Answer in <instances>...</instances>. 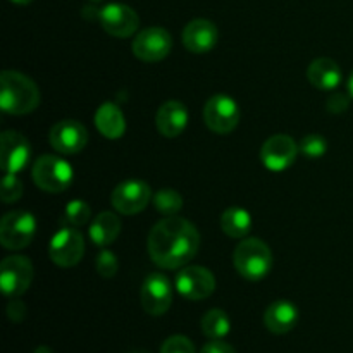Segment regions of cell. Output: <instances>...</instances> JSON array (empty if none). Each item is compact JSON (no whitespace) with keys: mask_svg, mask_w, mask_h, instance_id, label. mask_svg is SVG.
Returning <instances> with one entry per match:
<instances>
[{"mask_svg":"<svg viewBox=\"0 0 353 353\" xmlns=\"http://www.w3.org/2000/svg\"><path fill=\"white\" fill-rule=\"evenodd\" d=\"M121 219L112 212H102L90 224V238L97 247H107L114 243L121 233Z\"/></svg>","mask_w":353,"mask_h":353,"instance_id":"7402d4cb","label":"cell"},{"mask_svg":"<svg viewBox=\"0 0 353 353\" xmlns=\"http://www.w3.org/2000/svg\"><path fill=\"white\" fill-rule=\"evenodd\" d=\"M203 123L217 134H230L240 123V107L226 93H217L203 107Z\"/></svg>","mask_w":353,"mask_h":353,"instance_id":"8992f818","label":"cell"},{"mask_svg":"<svg viewBox=\"0 0 353 353\" xmlns=\"http://www.w3.org/2000/svg\"><path fill=\"white\" fill-rule=\"evenodd\" d=\"M92 217V209L85 200H71L64 209V221L71 226H85Z\"/></svg>","mask_w":353,"mask_h":353,"instance_id":"484cf974","label":"cell"},{"mask_svg":"<svg viewBox=\"0 0 353 353\" xmlns=\"http://www.w3.org/2000/svg\"><path fill=\"white\" fill-rule=\"evenodd\" d=\"M31 159V145L17 131H3L0 137V164L7 174H19Z\"/></svg>","mask_w":353,"mask_h":353,"instance_id":"5bb4252c","label":"cell"},{"mask_svg":"<svg viewBox=\"0 0 353 353\" xmlns=\"http://www.w3.org/2000/svg\"><path fill=\"white\" fill-rule=\"evenodd\" d=\"M307 78H309L310 85L316 86L317 90L334 92L341 85L343 72L333 59L321 57L310 62L309 69H307Z\"/></svg>","mask_w":353,"mask_h":353,"instance_id":"ffe728a7","label":"cell"},{"mask_svg":"<svg viewBox=\"0 0 353 353\" xmlns=\"http://www.w3.org/2000/svg\"><path fill=\"white\" fill-rule=\"evenodd\" d=\"M7 314H9V319L14 323H19L24 319V314H26V305H24L21 300L12 299L10 300L9 307H7Z\"/></svg>","mask_w":353,"mask_h":353,"instance_id":"1f68e13d","label":"cell"},{"mask_svg":"<svg viewBox=\"0 0 353 353\" xmlns=\"http://www.w3.org/2000/svg\"><path fill=\"white\" fill-rule=\"evenodd\" d=\"M95 126L102 137L109 138V140H117L126 131V119L116 103L105 102L97 109Z\"/></svg>","mask_w":353,"mask_h":353,"instance_id":"44dd1931","label":"cell"},{"mask_svg":"<svg viewBox=\"0 0 353 353\" xmlns=\"http://www.w3.org/2000/svg\"><path fill=\"white\" fill-rule=\"evenodd\" d=\"M172 38L164 28L152 26L141 30L133 40V54L143 62H159L171 54Z\"/></svg>","mask_w":353,"mask_h":353,"instance_id":"7c38bea8","label":"cell"},{"mask_svg":"<svg viewBox=\"0 0 353 353\" xmlns=\"http://www.w3.org/2000/svg\"><path fill=\"white\" fill-rule=\"evenodd\" d=\"M221 230L230 238H247L252 230V216L243 207H230L221 216Z\"/></svg>","mask_w":353,"mask_h":353,"instance_id":"603a6c76","label":"cell"},{"mask_svg":"<svg viewBox=\"0 0 353 353\" xmlns=\"http://www.w3.org/2000/svg\"><path fill=\"white\" fill-rule=\"evenodd\" d=\"M174 286L183 299L199 302L212 295L216 290V278L209 269L202 265H188V268L185 265L176 274Z\"/></svg>","mask_w":353,"mask_h":353,"instance_id":"ba28073f","label":"cell"},{"mask_svg":"<svg viewBox=\"0 0 353 353\" xmlns=\"http://www.w3.org/2000/svg\"><path fill=\"white\" fill-rule=\"evenodd\" d=\"M154 205L162 216H176L183 209V196L172 188H162L154 195Z\"/></svg>","mask_w":353,"mask_h":353,"instance_id":"d4e9b609","label":"cell"},{"mask_svg":"<svg viewBox=\"0 0 353 353\" xmlns=\"http://www.w3.org/2000/svg\"><path fill=\"white\" fill-rule=\"evenodd\" d=\"M97 19L103 30L116 38L133 37L140 24V17L126 3L112 2L103 6L97 12Z\"/></svg>","mask_w":353,"mask_h":353,"instance_id":"8fae6325","label":"cell"},{"mask_svg":"<svg viewBox=\"0 0 353 353\" xmlns=\"http://www.w3.org/2000/svg\"><path fill=\"white\" fill-rule=\"evenodd\" d=\"M348 103H350V99L347 95L340 92H334L331 93V97L327 99V110L333 114H340L343 110L348 109Z\"/></svg>","mask_w":353,"mask_h":353,"instance_id":"4dcf8cb0","label":"cell"},{"mask_svg":"<svg viewBox=\"0 0 353 353\" xmlns=\"http://www.w3.org/2000/svg\"><path fill=\"white\" fill-rule=\"evenodd\" d=\"M33 181L38 188L48 193H61L71 186L72 168L57 155H41L33 164Z\"/></svg>","mask_w":353,"mask_h":353,"instance_id":"277c9868","label":"cell"},{"mask_svg":"<svg viewBox=\"0 0 353 353\" xmlns=\"http://www.w3.org/2000/svg\"><path fill=\"white\" fill-rule=\"evenodd\" d=\"M88 2H92V3H100V2H102V0H88Z\"/></svg>","mask_w":353,"mask_h":353,"instance_id":"8d00e7d4","label":"cell"},{"mask_svg":"<svg viewBox=\"0 0 353 353\" xmlns=\"http://www.w3.org/2000/svg\"><path fill=\"white\" fill-rule=\"evenodd\" d=\"M202 331L210 340H224L231 331V319L224 310H209L202 317Z\"/></svg>","mask_w":353,"mask_h":353,"instance_id":"cb8c5ba5","label":"cell"},{"mask_svg":"<svg viewBox=\"0 0 353 353\" xmlns=\"http://www.w3.org/2000/svg\"><path fill=\"white\" fill-rule=\"evenodd\" d=\"M40 103V90L30 76L17 71H3L0 76V107L10 116L33 112Z\"/></svg>","mask_w":353,"mask_h":353,"instance_id":"7a4b0ae2","label":"cell"},{"mask_svg":"<svg viewBox=\"0 0 353 353\" xmlns=\"http://www.w3.org/2000/svg\"><path fill=\"white\" fill-rule=\"evenodd\" d=\"M37 233V219L26 210L6 214L0 223V243L7 250H23L33 241Z\"/></svg>","mask_w":353,"mask_h":353,"instance_id":"5b68a950","label":"cell"},{"mask_svg":"<svg viewBox=\"0 0 353 353\" xmlns=\"http://www.w3.org/2000/svg\"><path fill=\"white\" fill-rule=\"evenodd\" d=\"M34 353H52V350L48 347H38L37 350H34Z\"/></svg>","mask_w":353,"mask_h":353,"instance_id":"d590c367","label":"cell"},{"mask_svg":"<svg viewBox=\"0 0 353 353\" xmlns=\"http://www.w3.org/2000/svg\"><path fill=\"white\" fill-rule=\"evenodd\" d=\"M141 307L150 316H162L172 303L171 281L162 272H152L145 278L140 292Z\"/></svg>","mask_w":353,"mask_h":353,"instance_id":"4fadbf2b","label":"cell"},{"mask_svg":"<svg viewBox=\"0 0 353 353\" xmlns=\"http://www.w3.org/2000/svg\"><path fill=\"white\" fill-rule=\"evenodd\" d=\"M348 93H350V97L353 99V71H352L350 78H348Z\"/></svg>","mask_w":353,"mask_h":353,"instance_id":"836d02e7","label":"cell"},{"mask_svg":"<svg viewBox=\"0 0 353 353\" xmlns=\"http://www.w3.org/2000/svg\"><path fill=\"white\" fill-rule=\"evenodd\" d=\"M3 203H12L23 196V183L17 178V174H7L2 179V190H0Z\"/></svg>","mask_w":353,"mask_h":353,"instance_id":"f1b7e54d","label":"cell"},{"mask_svg":"<svg viewBox=\"0 0 353 353\" xmlns=\"http://www.w3.org/2000/svg\"><path fill=\"white\" fill-rule=\"evenodd\" d=\"M147 248L155 265L174 271L185 268L195 257L200 248V234L190 221L169 216L152 228Z\"/></svg>","mask_w":353,"mask_h":353,"instance_id":"6da1fadb","label":"cell"},{"mask_svg":"<svg viewBox=\"0 0 353 353\" xmlns=\"http://www.w3.org/2000/svg\"><path fill=\"white\" fill-rule=\"evenodd\" d=\"M85 254V238L74 228H62L52 236L48 255L59 268H72Z\"/></svg>","mask_w":353,"mask_h":353,"instance_id":"9c48e42d","label":"cell"},{"mask_svg":"<svg viewBox=\"0 0 353 353\" xmlns=\"http://www.w3.org/2000/svg\"><path fill=\"white\" fill-rule=\"evenodd\" d=\"M299 148H300V152H302L303 155H307L309 159H319L326 154L327 141L324 140L321 134L312 133V134H307V137L302 138Z\"/></svg>","mask_w":353,"mask_h":353,"instance_id":"4316f807","label":"cell"},{"mask_svg":"<svg viewBox=\"0 0 353 353\" xmlns=\"http://www.w3.org/2000/svg\"><path fill=\"white\" fill-rule=\"evenodd\" d=\"M219 40V30L209 19H193L183 30V45L192 54H207Z\"/></svg>","mask_w":353,"mask_h":353,"instance_id":"e0dca14e","label":"cell"},{"mask_svg":"<svg viewBox=\"0 0 353 353\" xmlns=\"http://www.w3.org/2000/svg\"><path fill=\"white\" fill-rule=\"evenodd\" d=\"M34 269L30 259L23 255L6 257L0 264V288L9 299H17L30 288Z\"/></svg>","mask_w":353,"mask_h":353,"instance_id":"52a82bcc","label":"cell"},{"mask_svg":"<svg viewBox=\"0 0 353 353\" xmlns=\"http://www.w3.org/2000/svg\"><path fill=\"white\" fill-rule=\"evenodd\" d=\"M155 124L162 137H179L188 126V109L185 107V103L178 102V100H169L159 107Z\"/></svg>","mask_w":353,"mask_h":353,"instance_id":"ac0fdd59","label":"cell"},{"mask_svg":"<svg viewBox=\"0 0 353 353\" xmlns=\"http://www.w3.org/2000/svg\"><path fill=\"white\" fill-rule=\"evenodd\" d=\"M300 148L288 134H274L261 148V161L269 171L281 172L292 168L296 161Z\"/></svg>","mask_w":353,"mask_h":353,"instance_id":"9a60e30c","label":"cell"},{"mask_svg":"<svg viewBox=\"0 0 353 353\" xmlns=\"http://www.w3.org/2000/svg\"><path fill=\"white\" fill-rule=\"evenodd\" d=\"M95 268L97 272H99L102 278H114L117 274V269H119V261H117L116 254L107 248L100 250V254L97 255V261H95Z\"/></svg>","mask_w":353,"mask_h":353,"instance_id":"83f0119b","label":"cell"},{"mask_svg":"<svg viewBox=\"0 0 353 353\" xmlns=\"http://www.w3.org/2000/svg\"><path fill=\"white\" fill-rule=\"evenodd\" d=\"M10 2L17 3V6H28V3H31L33 0H10Z\"/></svg>","mask_w":353,"mask_h":353,"instance_id":"e575fe53","label":"cell"},{"mask_svg":"<svg viewBox=\"0 0 353 353\" xmlns=\"http://www.w3.org/2000/svg\"><path fill=\"white\" fill-rule=\"evenodd\" d=\"M200 353H236L231 345L224 343L223 340H212L210 343H207L205 347L202 348Z\"/></svg>","mask_w":353,"mask_h":353,"instance_id":"d6a6232c","label":"cell"},{"mask_svg":"<svg viewBox=\"0 0 353 353\" xmlns=\"http://www.w3.org/2000/svg\"><path fill=\"white\" fill-rule=\"evenodd\" d=\"M130 353H148V352H143V350H134V352H130Z\"/></svg>","mask_w":353,"mask_h":353,"instance_id":"74e56055","label":"cell"},{"mask_svg":"<svg viewBox=\"0 0 353 353\" xmlns=\"http://www.w3.org/2000/svg\"><path fill=\"white\" fill-rule=\"evenodd\" d=\"M48 140L52 147L61 154H79L88 143V131L78 121L64 119L52 126Z\"/></svg>","mask_w":353,"mask_h":353,"instance_id":"2e32d148","label":"cell"},{"mask_svg":"<svg viewBox=\"0 0 353 353\" xmlns=\"http://www.w3.org/2000/svg\"><path fill=\"white\" fill-rule=\"evenodd\" d=\"M300 312L296 305L288 300H276L264 314V324L271 333L286 334L299 324Z\"/></svg>","mask_w":353,"mask_h":353,"instance_id":"d6986e66","label":"cell"},{"mask_svg":"<svg viewBox=\"0 0 353 353\" xmlns=\"http://www.w3.org/2000/svg\"><path fill=\"white\" fill-rule=\"evenodd\" d=\"M274 259L268 243L259 238H243L233 252V265L248 281H261L271 272Z\"/></svg>","mask_w":353,"mask_h":353,"instance_id":"3957f363","label":"cell"},{"mask_svg":"<svg viewBox=\"0 0 353 353\" xmlns=\"http://www.w3.org/2000/svg\"><path fill=\"white\" fill-rule=\"evenodd\" d=\"M161 353H195V347L186 336L176 334V336L168 338L162 345Z\"/></svg>","mask_w":353,"mask_h":353,"instance_id":"f546056e","label":"cell"},{"mask_svg":"<svg viewBox=\"0 0 353 353\" xmlns=\"http://www.w3.org/2000/svg\"><path fill=\"white\" fill-rule=\"evenodd\" d=\"M152 199V190L141 179H128L119 183L110 195L114 209L123 216H134L147 209Z\"/></svg>","mask_w":353,"mask_h":353,"instance_id":"30bf717a","label":"cell"}]
</instances>
